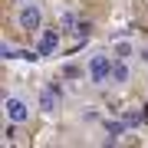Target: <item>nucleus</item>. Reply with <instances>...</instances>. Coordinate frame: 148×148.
Wrapping results in <instances>:
<instances>
[{"label": "nucleus", "mask_w": 148, "mask_h": 148, "mask_svg": "<svg viewBox=\"0 0 148 148\" xmlns=\"http://www.w3.org/2000/svg\"><path fill=\"white\" fill-rule=\"evenodd\" d=\"M112 66H115V56H112V49L109 53H92L89 56V63H86V73H89V82L92 86H109L112 82Z\"/></svg>", "instance_id": "nucleus-1"}, {"label": "nucleus", "mask_w": 148, "mask_h": 148, "mask_svg": "<svg viewBox=\"0 0 148 148\" xmlns=\"http://www.w3.org/2000/svg\"><path fill=\"white\" fill-rule=\"evenodd\" d=\"M3 119L10 122V125H27V122L33 119V106H30V99H23V95H3Z\"/></svg>", "instance_id": "nucleus-2"}, {"label": "nucleus", "mask_w": 148, "mask_h": 148, "mask_svg": "<svg viewBox=\"0 0 148 148\" xmlns=\"http://www.w3.org/2000/svg\"><path fill=\"white\" fill-rule=\"evenodd\" d=\"M16 27H20L23 33H40L43 30V10L36 3H20V10H16Z\"/></svg>", "instance_id": "nucleus-3"}, {"label": "nucleus", "mask_w": 148, "mask_h": 148, "mask_svg": "<svg viewBox=\"0 0 148 148\" xmlns=\"http://www.w3.org/2000/svg\"><path fill=\"white\" fill-rule=\"evenodd\" d=\"M36 109L43 112V115H56V109H59V89H56V86H43V89H40Z\"/></svg>", "instance_id": "nucleus-4"}, {"label": "nucleus", "mask_w": 148, "mask_h": 148, "mask_svg": "<svg viewBox=\"0 0 148 148\" xmlns=\"http://www.w3.org/2000/svg\"><path fill=\"white\" fill-rule=\"evenodd\" d=\"M59 49V30H40V46H36V53L40 56H53Z\"/></svg>", "instance_id": "nucleus-5"}, {"label": "nucleus", "mask_w": 148, "mask_h": 148, "mask_svg": "<svg viewBox=\"0 0 148 148\" xmlns=\"http://www.w3.org/2000/svg\"><path fill=\"white\" fill-rule=\"evenodd\" d=\"M128 79H132L128 59H115V66H112V86H128Z\"/></svg>", "instance_id": "nucleus-6"}, {"label": "nucleus", "mask_w": 148, "mask_h": 148, "mask_svg": "<svg viewBox=\"0 0 148 148\" xmlns=\"http://www.w3.org/2000/svg\"><path fill=\"white\" fill-rule=\"evenodd\" d=\"M112 56H115V59H128V56H135V43H128V40H115V43H112Z\"/></svg>", "instance_id": "nucleus-7"}, {"label": "nucleus", "mask_w": 148, "mask_h": 148, "mask_svg": "<svg viewBox=\"0 0 148 148\" xmlns=\"http://www.w3.org/2000/svg\"><path fill=\"white\" fill-rule=\"evenodd\" d=\"M106 132H109V142H119L122 135H125V119H112V122H106Z\"/></svg>", "instance_id": "nucleus-8"}, {"label": "nucleus", "mask_w": 148, "mask_h": 148, "mask_svg": "<svg viewBox=\"0 0 148 148\" xmlns=\"http://www.w3.org/2000/svg\"><path fill=\"white\" fill-rule=\"evenodd\" d=\"M73 23H76V16H73V13H63V16H59V30H69Z\"/></svg>", "instance_id": "nucleus-9"}, {"label": "nucleus", "mask_w": 148, "mask_h": 148, "mask_svg": "<svg viewBox=\"0 0 148 148\" xmlns=\"http://www.w3.org/2000/svg\"><path fill=\"white\" fill-rule=\"evenodd\" d=\"M89 33H92V23H76V36H89Z\"/></svg>", "instance_id": "nucleus-10"}, {"label": "nucleus", "mask_w": 148, "mask_h": 148, "mask_svg": "<svg viewBox=\"0 0 148 148\" xmlns=\"http://www.w3.org/2000/svg\"><path fill=\"white\" fill-rule=\"evenodd\" d=\"M122 119H125V125H142V115L138 112H125Z\"/></svg>", "instance_id": "nucleus-11"}, {"label": "nucleus", "mask_w": 148, "mask_h": 148, "mask_svg": "<svg viewBox=\"0 0 148 148\" xmlns=\"http://www.w3.org/2000/svg\"><path fill=\"white\" fill-rule=\"evenodd\" d=\"M20 53H16V46L13 43H3V59H16Z\"/></svg>", "instance_id": "nucleus-12"}, {"label": "nucleus", "mask_w": 148, "mask_h": 148, "mask_svg": "<svg viewBox=\"0 0 148 148\" xmlns=\"http://www.w3.org/2000/svg\"><path fill=\"white\" fill-rule=\"evenodd\" d=\"M138 56H142V63L148 66V46H142V49H138Z\"/></svg>", "instance_id": "nucleus-13"}, {"label": "nucleus", "mask_w": 148, "mask_h": 148, "mask_svg": "<svg viewBox=\"0 0 148 148\" xmlns=\"http://www.w3.org/2000/svg\"><path fill=\"white\" fill-rule=\"evenodd\" d=\"M16 3H30V0H16Z\"/></svg>", "instance_id": "nucleus-14"}]
</instances>
